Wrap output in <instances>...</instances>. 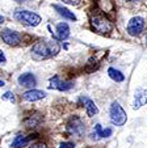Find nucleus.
Returning <instances> with one entry per match:
<instances>
[{"instance_id":"nucleus-18","label":"nucleus","mask_w":147,"mask_h":148,"mask_svg":"<svg viewBox=\"0 0 147 148\" xmlns=\"http://www.w3.org/2000/svg\"><path fill=\"white\" fill-rule=\"evenodd\" d=\"M95 136H96V139H99V138H103V127H101V125H96V126H95L93 138Z\"/></svg>"},{"instance_id":"nucleus-4","label":"nucleus","mask_w":147,"mask_h":148,"mask_svg":"<svg viewBox=\"0 0 147 148\" xmlns=\"http://www.w3.org/2000/svg\"><path fill=\"white\" fill-rule=\"evenodd\" d=\"M109 113H110V122L113 123V125L124 126L126 123V119H128L126 113H125V110L122 109V106L119 105L118 102H117V101L112 102Z\"/></svg>"},{"instance_id":"nucleus-12","label":"nucleus","mask_w":147,"mask_h":148,"mask_svg":"<svg viewBox=\"0 0 147 148\" xmlns=\"http://www.w3.org/2000/svg\"><path fill=\"white\" fill-rule=\"evenodd\" d=\"M45 96H46V93L42 92V90L30 89L22 95V98L25 101H29V102H33V101H38V100H41V98H45Z\"/></svg>"},{"instance_id":"nucleus-19","label":"nucleus","mask_w":147,"mask_h":148,"mask_svg":"<svg viewBox=\"0 0 147 148\" xmlns=\"http://www.w3.org/2000/svg\"><path fill=\"white\" fill-rule=\"evenodd\" d=\"M3 100H7V101H11V102H14L16 98H14V95L12 92H6L3 95Z\"/></svg>"},{"instance_id":"nucleus-27","label":"nucleus","mask_w":147,"mask_h":148,"mask_svg":"<svg viewBox=\"0 0 147 148\" xmlns=\"http://www.w3.org/2000/svg\"><path fill=\"white\" fill-rule=\"evenodd\" d=\"M16 1H20V3H22V1H26V0H16Z\"/></svg>"},{"instance_id":"nucleus-14","label":"nucleus","mask_w":147,"mask_h":148,"mask_svg":"<svg viewBox=\"0 0 147 148\" xmlns=\"http://www.w3.org/2000/svg\"><path fill=\"white\" fill-rule=\"evenodd\" d=\"M54 9H55L62 17H64V18L71 20V21H76V16L72 13L70 9L64 8V7H62V5H54Z\"/></svg>"},{"instance_id":"nucleus-6","label":"nucleus","mask_w":147,"mask_h":148,"mask_svg":"<svg viewBox=\"0 0 147 148\" xmlns=\"http://www.w3.org/2000/svg\"><path fill=\"white\" fill-rule=\"evenodd\" d=\"M1 39L6 42L7 45L11 46H17L21 42V36L17 32L11 30V29H4L1 32Z\"/></svg>"},{"instance_id":"nucleus-5","label":"nucleus","mask_w":147,"mask_h":148,"mask_svg":"<svg viewBox=\"0 0 147 148\" xmlns=\"http://www.w3.org/2000/svg\"><path fill=\"white\" fill-rule=\"evenodd\" d=\"M144 28V20L143 17H133V18L130 20L128 23V26H126V30H128V33L130 34V36L133 37H137L139 36V34L142 33V30H143Z\"/></svg>"},{"instance_id":"nucleus-22","label":"nucleus","mask_w":147,"mask_h":148,"mask_svg":"<svg viewBox=\"0 0 147 148\" xmlns=\"http://www.w3.org/2000/svg\"><path fill=\"white\" fill-rule=\"evenodd\" d=\"M112 135V129H105L103 130V138H108Z\"/></svg>"},{"instance_id":"nucleus-10","label":"nucleus","mask_w":147,"mask_h":148,"mask_svg":"<svg viewBox=\"0 0 147 148\" xmlns=\"http://www.w3.org/2000/svg\"><path fill=\"white\" fill-rule=\"evenodd\" d=\"M80 102L83 103V106L86 108L88 117H93V115H96L97 113H99V109H97V106L95 105V102L91 100V98L86 97V96H81V97H80Z\"/></svg>"},{"instance_id":"nucleus-23","label":"nucleus","mask_w":147,"mask_h":148,"mask_svg":"<svg viewBox=\"0 0 147 148\" xmlns=\"http://www.w3.org/2000/svg\"><path fill=\"white\" fill-rule=\"evenodd\" d=\"M30 148H47L45 143H37V144H33Z\"/></svg>"},{"instance_id":"nucleus-1","label":"nucleus","mask_w":147,"mask_h":148,"mask_svg":"<svg viewBox=\"0 0 147 148\" xmlns=\"http://www.w3.org/2000/svg\"><path fill=\"white\" fill-rule=\"evenodd\" d=\"M61 50V46L55 39H41L32 46V56L37 60L55 56Z\"/></svg>"},{"instance_id":"nucleus-25","label":"nucleus","mask_w":147,"mask_h":148,"mask_svg":"<svg viewBox=\"0 0 147 148\" xmlns=\"http://www.w3.org/2000/svg\"><path fill=\"white\" fill-rule=\"evenodd\" d=\"M3 23H4V17L0 16V24H3Z\"/></svg>"},{"instance_id":"nucleus-26","label":"nucleus","mask_w":147,"mask_h":148,"mask_svg":"<svg viewBox=\"0 0 147 148\" xmlns=\"http://www.w3.org/2000/svg\"><path fill=\"white\" fill-rule=\"evenodd\" d=\"M4 85H6V84H4V81L0 80V87H4Z\"/></svg>"},{"instance_id":"nucleus-3","label":"nucleus","mask_w":147,"mask_h":148,"mask_svg":"<svg viewBox=\"0 0 147 148\" xmlns=\"http://www.w3.org/2000/svg\"><path fill=\"white\" fill-rule=\"evenodd\" d=\"M14 18L28 26H36L42 21L41 16H38L34 12L25 11V9H19V11L14 12Z\"/></svg>"},{"instance_id":"nucleus-9","label":"nucleus","mask_w":147,"mask_h":148,"mask_svg":"<svg viewBox=\"0 0 147 148\" xmlns=\"http://www.w3.org/2000/svg\"><path fill=\"white\" fill-rule=\"evenodd\" d=\"M146 103H147V89H138L135 92V95H134L133 108L134 109H139Z\"/></svg>"},{"instance_id":"nucleus-20","label":"nucleus","mask_w":147,"mask_h":148,"mask_svg":"<svg viewBox=\"0 0 147 148\" xmlns=\"http://www.w3.org/2000/svg\"><path fill=\"white\" fill-rule=\"evenodd\" d=\"M63 3L70 4V5H79L80 4V0H62Z\"/></svg>"},{"instance_id":"nucleus-29","label":"nucleus","mask_w":147,"mask_h":148,"mask_svg":"<svg viewBox=\"0 0 147 148\" xmlns=\"http://www.w3.org/2000/svg\"><path fill=\"white\" fill-rule=\"evenodd\" d=\"M146 41H147V38H146Z\"/></svg>"},{"instance_id":"nucleus-17","label":"nucleus","mask_w":147,"mask_h":148,"mask_svg":"<svg viewBox=\"0 0 147 148\" xmlns=\"http://www.w3.org/2000/svg\"><path fill=\"white\" fill-rule=\"evenodd\" d=\"M37 115H38V114H34L33 117H29L28 119H25V126H28V127H36V126L41 122V117H38L36 119Z\"/></svg>"},{"instance_id":"nucleus-7","label":"nucleus","mask_w":147,"mask_h":148,"mask_svg":"<svg viewBox=\"0 0 147 148\" xmlns=\"http://www.w3.org/2000/svg\"><path fill=\"white\" fill-rule=\"evenodd\" d=\"M72 87H74V83H71V81H63V80H61L58 76L51 77L50 79V85H49L50 89H57V90H61V92L71 89Z\"/></svg>"},{"instance_id":"nucleus-11","label":"nucleus","mask_w":147,"mask_h":148,"mask_svg":"<svg viewBox=\"0 0 147 148\" xmlns=\"http://www.w3.org/2000/svg\"><path fill=\"white\" fill-rule=\"evenodd\" d=\"M19 83H20V85H22V87H25V88H33L37 85L36 76L33 73H22L19 77Z\"/></svg>"},{"instance_id":"nucleus-2","label":"nucleus","mask_w":147,"mask_h":148,"mask_svg":"<svg viewBox=\"0 0 147 148\" xmlns=\"http://www.w3.org/2000/svg\"><path fill=\"white\" fill-rule=\"evenodd\" d=\"M91 24H92V28L100 34L110 33L114 28L113 23H112L108 17L103 16V14H96V16H93L91 18Z\"/></svg>"},{"instance_id":"nucleus-8","label":"nucleus","mask_w":147,"mask_h":148,"mask_svg":"<svg viewBox=\"0 0 147 148\" xmlns=\"http://www.w3.org/2000/svg\"><path fill=\"white\" fill-rule=\"evenodd\" d=\"M67 129H68L70 132H72V134L80 136V135L84 132V125H83V122H81L80 118L75 117V118H72V119L68 122Z\"/></svg>"},{"instance_id":"nucleus-28","label":"nucleus","mask_w":147,"mask_h":148,"mask_svg":"<svg viewBox=\"0 0 147 148\" xmlns=\"http://www.w3.org/2000/svg\"><path fill=\"white\" fill-rule=\"evenodd\" d=\"M126 1H137V0H126Z\"/></svg>"},{"instance_id":"nucleus-21","label":"nucleus","mask_w":147,"mask_h":148,"mask_svg":"<svg viewBox=\"0 0 147 148\" xmlns=\"http://www.w3.org/2000/svg\"><path fill=\"white\" fill-rule=\"evenodd\" d=\"M59 148H75V144L71 142H66V143H62L59 145Z\"/></svg>"},{"instance_id":"nucleus-13","label":"nucleus","mask_w":147,"mask_h":148,"mask_svg":"<svg viewBox=\"0 0 147 148\" xmlns=\"http://www.w3.org/2000/svg\"><path fill=\"white\" fill-rule=\"evenodd\" d=\"M70 36V28L66 23H61L57 25V37L58 39H67Z\"/></svg>"},{"instance_id":"nucleus-15","label":"nucleus","mask_w":147,"mask_h":148,"mask_svg":"<svg viewBox=\"0 0 147 148\" xmlns=\"http://www.w3.org/2000/svg\"><path fill=\"white\" fill-rule=\"evenodd\" d=\"M108 75L112 80H114L116 83H122L125 80V75L121 72V71L116 70V68H109L108 70Z\"/></svg>"},{"instance_id":"nucleus-24","label":"nucleus","mask_w":147,"mask_h":148,"mask_svg":"<svg viewBox=\"0 0 147 148\" xmlns=\"http://www.w3.org/2000/svg\"><path fill=\"white\" fill-rule=\"evenodd\" d=\"M6 62V56H4V53L0 50V63H4Z\"/></svg>"},{"instance_id":"nucleus-16","label":"nucleus","mask_w":147,"mask_h":148,"mask_svg":"<svg viewBox=\"0 0 147 148\" xmlns=\"http://www.w3.org/2000/svg\"><path fill=\"white\" fill-rule=\"evenodd\" d=\"M28 143H29V138L24 136V135H17L14 138L13 143H12V148H22L25 147Z\"/></svg>"}]
</instances>
